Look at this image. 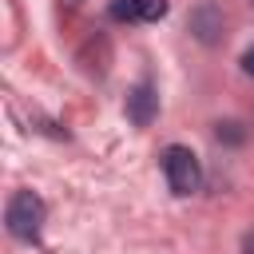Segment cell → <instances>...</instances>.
<instances>
[{"label":"cell","instance_id":"6da1fadb","mask_svg":"<svg viewBox=\"0 0 254 254\" xmlns=\"http://www.w3.org/2000/svg\"><path fill=\"white\" fill-rule=\"evenodd\" d=\"M44 214H48V210H44V198H40L36 190H16V194L8 198V206H4V222H8L12 238H20V242L40 238Z\"/></svg>","mask_w":254,"mask_h":254},{"label":"cell","instance_id":"7a4b0ae2","mask_svg":"<svg viewBox=\"0 0 254 254\" xmlns=\"http://www.w3.org/2000/svg\"><path fill=\"white\" fill-rule=\"evenodd\" d=\"M163 175H167V187L175 194H194L198 183H202V167H198V155L190 147H179L171 143L163 151Z\"/></svg>","mask_w":254,"mask_h":254},{"label":"cell","instance_id":"3957f363","mask_svg":"<svg viewBox=\"0 0 254 254\" xmlns=\"http://www.w3.org/2000/svg\"><path fill=\"white\" fill-rule=\"evenodd\" d=\"M155 115H159V95H155V87H151V83H135V87L127 91V119H131L135 127H151Z\"/></svg>","mask_w":254,"mask_h":254},{"label":"cell","instance_id":"277c9868","mask_svg":"<svg viewBox=\"0 0 254 254\" xmlns=\"http://www.w3.org/2000/svg\"><path fill=\"white\" fill-rule=\"evenodd\" d=\"M107 16L111 20H143V24H151V20L167 16V0H111Z\"/></svg>","mask_w":254,"mask_h":254},{"label":"cell","instance_id":"5b68a950","mask_svg":"<svg viewBox=\"0 0 254 254\" xmlns=\"http://www.w3.org/2000/svg\"><path fill=\"white\" fill-rule=\"evenodd\" d=\"M190 36L198 44H218L222 40V8L218 4H198L190 12Z\"/></svg>","mask_w":254,"mask_h":254},{"label":"cell","instance_id":"8992f818","mask_svg":"<svg viewBox=\"0 0 254 254\" xmlns=\"http://www.w3.org/2000/svg\"><path fill=\"white\" fill-rule=\"evenodd\" d=\"M214 135H218L222 143H242V139H246L242 123H234V119H226V123H214Z\"/></svg>","mask_w":254,"mask_h":254},{"label":"cell","instance_id":"52a82bcc","mask_svg":"<svg viewBox=\"0 0 254 254\" xmlns=\"http://www.w3.org/2000/svg\"><path fill=\"white\" fill-rule=\"evenodd\" d=\"M242 71H246V75H254V48L242 56Z\"/></svg>","mask_w":254,"mask_h":254},{"label":"cell","instance_id":"ba28073f","mask_svg":"<svg viewBox=\"0 0 254 254\" xmlns=\"http://www.w3.org/2000/svg\"><path fill=\"white\" fill-rule=\"evenodd\" d=\"M242 254H254V230L242 234Z\"/></svg>","mask_w":254,"mask_h":254},{"label":"cell","instance_id":"9c48e42d","mask_svg":"<svg viewBox=\"0 0 254 254\" xmlns=\"http://www.w3.org/2000/svg\"><path fill=\"white\" fill-rule=\"evenodd\" d=\"M250 4H254V0H250Z\"/></svg>","mask_w":254,"mask_h":254}]
</instances>
